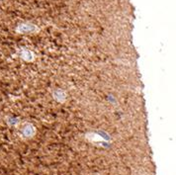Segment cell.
I'll return each mask as SVG.
<instances>
[{
	"instance_id": "cell-3",
	"label": "cell",
	"mask_w": 176,
	"mask_h": 175,
	"mask_svg": "<svg viewBox=\"0 0 176 175\" xmlns=\"http://www.w3.org/2000/svg\"><path fill=\"white\" fill-rule=\"evenodd\" d=\"M29 56H31V53H30V52H26V51H24L23 53H22V58H26V59H31V58H29Z\"/></svg>"
},
{
	"instance_id": "cell-1",
	"label": "cell",
	"mask_w": 176,
	"mask_h": 175,
	"mask_svg": "<svg viewBox=\"0 0 176 175\" xmlns=\"http://www.w3.org/2000/svg\"><path fill=\"white\" fill-rule=\"evenodd\" d=\"M36 30V27L32 24H22L19 25L17 28V31L19 33H30Z\"/></svg>"
},
{
	"instance_id": "cell-2",
	"label": "cell",
	"mask_w": 176,
	"mask_h": 175,
	"mask_svg": "<svg viewBox=\"0 0 176 175\" xmlns=\"http://www.w3.org/2000/svg\"><path fill=\"white\" fill-rule=\"evenodd\" d=\"M23 134L26 136V137H31L35 134V129L33 128L32 126L30 125H27L23 130Z\"/></svg>"
}]
</instances>
